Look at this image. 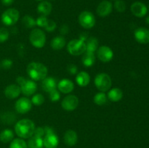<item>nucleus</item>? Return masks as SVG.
Segmentation results:
<instances>
[{
	"label": "nucleus",
	"mask_w": 149,
	"mask_h": 148,
	"mask_svg": "<svg viewBox=\"0 0 149 148\" xmlns=\"http://www.w3.org/2000/svg\"><path fill=\"white\" fill-rule=\"evenodd\" d=\"M34 130V123L31 120L27 118L18 120L15 126V131L16 134L22 139H28L31 137Z\"/></svg>",
	"instance_id": "f257e3e1"
},
{
	"label": "nucleus",
	"mask_w": 149,
	"mask_h": 148,
	"mask_svg": "<svg viewBox=\"0 0 149 148\" xmlns=\"http://www.w3.org/2000/svg\"><path fill=\"white\" fill-rule=\"evenodd\" d=\"M27 73L33 81H38L43 80L47 75V68L40 62H32L27 66Z\"/></svg>",
	"instance_id": "f03ea898"
},
{
	"label": "nucleus",
	"mask_w": 149,
	"mask_h": 148,
	"mask_svg": "<svg viewBox=\"0 0 149 148\" xmlns=\"http://www.w3.org/2000/svg\"><path fill=\"white\" fill-rule=\"evenodd\" d=\"M16 81L17 85L20 87L21 92L26 96H31L37 90V85L33 80H29L24 77H17Z\"/></svg>",
	"instance_id": "7ed1b4c3"
},
{
	"label": "nucleus",
	"mask_w": 149,
	"mask_h": 148,
	"mask_svg": "<svg viewBox=\"0 0 149 148\" xmlns=\"http://www.w3.org/2000/svg\"><path fill=\"white\" fill-rule=\"evenodd\" d=\"M86 40L80 37L79 39H73L68 42L67 45V50L74 56L82 55L86 51Z\"/></svg>",
	"instance_id": "20e7f679"
},
{
	"label": "nucleus",
	"mask_w": 149,
	"mask_h": 148,
	"mask_svg": "<svg viewBox=\"0 0 149 148\" xmlns=\"http://www.w3.org/2000/svg\"><path fill=\"white\" fill-rule=\"evenodd\" d=\"M95 85L96 88L101 92L109 91L112 85V81L110 75L105 73H98L95 78Z\"/></svg>",
	"instance_id": "39448f33"
},
{
	"label": "nucleus",
	"mask_w": 149,
	"mask_h": 148,
	"mask_svg": "<svg viewBox=\"0 0 149 148\" xmlns=\"http://www.w3.org/2000/svg\"><path fill=\"white\" fill-rule=\"evenodd\" d=\"M31 44L36 48H42L46 43V35L39 28H33L29 36Z\"/></svg>",
	"instance_id": "423d86ee"
},
{
	"label": "nucleus",
	"mask_w": 149,
	"mask_h": 148,
	"mask_svg": "<svg viewBox=\"0 0 149 148\" xmlns=\"http://www.w3.org/2000/svg\"><path fill=\"white\" fill-rule=\"evenodd\" d=\"M19 17H20V13L18 10L15 8H10L2 13L1 20L3 24L10 26L15 24L18 21Z\"/></svg>",
	"instance_id": "0eeeda50"
},
{
	"label": "nucleus",
	"mask_w": 149,
	"mask_h": 148,
	"mask_svg": "<svg viewBox=\"0 0 149 148\" xmlns=\"http://www.w3.org/2000/svg\"><path fill=\"white\" fill-rule=\"evenodd\" d=\"M79 23L84 28L90 29L95 25V17L89 11H83L79 15Z\"/></svg>",
	"instance_id": "6e6552de"
},
{
	"label": "nucleus",
	"mask_w": 149,
	"mask_h": 148,
	"mask_svg": "<svg viewBox=\"0 0 149 148\" xmlns=\"http://www.w3.org/2000/svg\"><path fill=\"white\" fill-rule=\"evenodd\" d=\"M32 102L27 97H21L18 99L15 103L16 111L20 114H25L31 110L32 107Z\"/></svg>",
	"instance_id": "1a4fd4ad"
},
{
	"label": "nucleus",
	"mask_w": 149,
	"mask_h": 148,
	"mask_svg": "<svg viewBox=\"0 0 149 148\" xmlns=\"http://www.w3.org/2000/svg\"><path fill=\"white\" fill-rule=\"evenodd\" d=\"M79 105V99L75 95H68L65 97L61 102L63 109L66 111H73Z\"/></svg>",
	"instance_id": "9d476101"
},
{
	"label": "nucleus",
	"mask_w": 149,
	"mask_h": 148,
	"mask_svg": "<svg viewBox=\"0 0 149 148\" xmlns=\"http://www.w3.org/2000/svg\"><path fill=\"white\" fill-rule=\"evenodd\" d=\"M97 55L98 59L103 62H109L113 59V52L110 47L102 46L97 49Z\"/></svg>",
	"instance_id": "9b49d317"
},
{
	"label": "nucleus",
	"mask_w": 149,
	"mask_h": 148,
	"mask_svg": "<svg viewBox=\"0 0 149 148\" xmlns=\"http://www.w3.org/2000/svg\"><path fill=\"white\" fill-rule=\"evenodd\" d=\"M135 39L138 43L146 44L149 43V29L144 27H140L134 33Z\"/></svg>",
	"instance_id": "f8f14e48"
},
{
	"label": "nucleus",
	"mask_w": 149,
	"mask_h": 148,
	"mask_svg": "<svg viewBox=\"0 0 149 148\" xmlns=\"http://www.w3.org/2000/svg\"><path fill=\"white\" fill-rule=\"evenodd\" d=\"M131 12L132 14L138 17H143L148 12V8L144 3L141 1H135L131 5Z\"/></svg>",
	"instance_id": "ddd939ff"
},
{
	"label": "nucleus",
	"mask_w": 149,
	"mask_h": 148,
	"mask_svg": "<svg viewBox=\"0 0 149 148\" xmlns=\"http://www.w3.org/2000/svg\"><path fill=\"white\" fill-rule=\"evenodd\" d=\"M113 10V4L111 1L108 0H104L102 1L100 4H98L97 7V14L100 17H104L108 16L111 13Z\"/></svg>",
	"instance_id": "4468645a"
},
{
	"label": "nucleus",
	"mask_w": 149,
	"mask_h": 148,
	"mask_svg": "<svg viewBox=\"0 0 149 148\" xmlns=\"http://www.w3.org/2000/svg\"><path fill=\"white\" fill-rule=\"evenodd\" d=\"M4 95L9 100H14L20 96L21 93V89L18 85L16 84H10L8 85L4 89Z\"/></svg>",
	"instance_id": "2eb2a0df"
},
{
	"label": "nucleus",
	"mask_w": 149,
	"mask_h": 148,
	"mask_svg": "<svg viewBox=\"0 0 149 148\" xmlns=\"http://www.w3.org/2000/svg\"><path fill=\"white\" fill-rule=\"evenodd\" d=\"M58 89L60 91H61L63 94H68L73 91L74 89V84L71 80L64 78L61 80L58 84Z\"/></svg>",
	"instance_id": "dca6fc26"
},
{
	"label": "nucleus",
	"mask_w": 149,
	"mask_h": 148,
	"mask_svg": "<svg viewBox=\"0 0 149 148\" xmlns=\"http://www.w3.org/2000/svg\"><path fill=\"white\" fill-rule=\"evenodd\" d=\"M58 143V137L55 133L46 134L43 139V145L46 148H56Z\"/></svg>",
	"instance_id": "f3484780"
},
{
	"label": "nucleus",
	"mask_w": 149,
	"mask_h": 148,
	"mask_svg": "<svg viewBox=\"0 0 149 148\" xmlns=\"http://www.w3.org/2000/svg\"><path fill=\"white\" fill-rule=\"evenodd\" d=\"M57 86H58V84H57L56 81L52 77H48V78H45V79L42 80V89L46 91V92L49 93L53 91V90L56 89Z\"/></svg>",
	"instance_id": "a211bd4d"
},
{
	"label": "nucleus",
	"mask_w": 149,
	"mask_h": 148,
	"mask_svg": "<svg viewBox=\"0 0 149 148\" xmlns=\"http://www.w3.org/2000/svg\"><path fill=\"white\" fill-rule=\"evenodd\" d=\"M78 141V136L74 130H68L64 134V142L68 146L72 147L77 144Z\"/></svg>",
	"instance_id": "6ab92c4d"
},
{
	"label": "nucleus",
	"mask_w": 149,
	"mask_h": 148,
	"mask_svg": "<svg viewBox=\"0 0 149 148\" xmlns=\"http://www.w3.org/2000/svg\"><path fill=\"white\" fill-rule=\"evenodd\" d=\"M52 10V4L47 1H42L37 6L38 13L41 15L46 16V17L50 14Z\"/></svg>",
	"instance_id": "aec40b11"
},
{
	"label": "nucleus",
	"mask_w": 149,
	"mask_h": 148,
	"mask_svg": "<svg viewBox=\"0 0 149 148\" xmlns=\"http://www.w3.org/2000/svg\"><path fill=\"white\" fill-rule=\"evenodd\" d=\"M76 81L77 84L81 87L87 86L90 81V76L85 71H81L76 77Z\"/></svg>",
	"instance_id": "412c9836"
},
{
	"label": "nucleus",
	"mask_w": 149,
	"mask_h": 148,
	"mask_svg": "<svg viewBox=\"0 0 149 148\" xmlns=\"http://www.w3.org/2000/svg\"><path fill=\"white\" fill-rule=\"evenodd\" d=\"M82 63L84 66L90 67L93 65L95 62V53L85 51L82 56Z\"/></svg>",
	"instance_id": "4be33fe9"
},
{
	"label": "nucleus",
	"mask_w": 149,
	"mask_h": 148,
	"mask_svg": "<svg viewBox=\"0 0 149 148\" xmlns=\"http://www.w3.org/2000/svg\"><path fill=\"white\" fill-rule=\"evenodd\" d=\"M86 51L90 52H95L98 48V40L95 37H90L86 40Z\"/></svg>",
	"instance_id": "5701e85b"
},
{
	"label": "nucleus",
	"mask_w": 149,
	"mask_h": 148,
	"mask_svg": "<svg viewBox=\"0 0 149 148\" xmlns=\"http://www.w3.org/2000/svg\"><path fill=\"white\" fill-rule=\"evenodd\" d=\"M123 97V92L119 88H113L108 93V98L112 102L120 101Z\"/></svg>",
	"instance_id": "b1692460"
},
{
	"label": "nucleus",
	"mask_w": 149,
	"mask_h": 148,
	"mask_svg": "<svg viewBox=\"0 0 149 148\" xmlns=\"http://www.w3.org/2000/svg\"><path fill=\"white\" fill-rule=\"evenodd\" d=\"M65 40L63 36H56L51 41L50 46L54 50H61L65 46Z\"/></svg>",
	"instance_id": "393cba45"
},
{
	"label": "nucleus",
	"mask_w": 149,
	"mask_h": 148,
	"mask_svg": "<svg viewBox=\"0 0 149 148\" xmlns=\"http://www.w3.org/2000/svg\"><path fill=\"white\" fill-rule=\"evenodd\" d=\"M14 138V133L11 129H4L0 133V141L3 143L12 142Z\"/></svg>",
	"instance_id": "a878e982"
},
{
	"label": "nucleus",
	"mask_w": 149,
	"mask_h": 148,
	"mask_svg": "<svg viewBox=\"0 0 149 148\" xmlns=\"http://www.w3.org/2000/svg\"><path fill=\"white\" fill-rule=\"evenodd\" d=\"M27 145L29 148H42L44 146L43 139L40 137L32 136L29 139Z\"/></svg>",
	"instance_id": "bb28decb"
},
{
	"label": "nucleus",
	"mask_w": 149,
	"mask_h": 148,
	"mask_svg": "<svg viewBox=\"0 0 149 148\" xmlns=\"http://www.w3.org/2000/svg\"><path fill=\"white\" fill-rule=\"evenodd\" d=\"M107 101L108 97L104 92L97 93L94 97V102L97 105H103L107 103Z\"/></svg>",
	"instance_id": "cd10ccee"
},
{
	"label": "nucleus",
	"mask_w": 149,
	"mask_h": 148,
	"mask_svg": "<svg viewBox=\"0 0 149 148\" xmlns=\"http://www.w3.org/2000/svg\"><path fill=\"white\" fill-rule=\"evenodd\" d=\"M22 23L26 28H32L36 26V20L30 15H25L22 20Z\"/></svg>",
	"instance_id": "c85d7f7f"
},
{
	"label": "nucleus",
	"mask_w": 149,
	"mask_h": 148,
	"mask_svg": "<svg viewBox=\"0 0 149 148\" xmlns=\"http://www.w3.org/2000/svg\"><path fill=\"white\" fill-rule=\"evenodd\" d=\"M10 148H28V145L23 139L17 138L12 141Z\"/></svg>",
	"instance_id": "c756f323"
},
{
	"label": "nucleus",
	"mask_w": 149,
	"mask_h": 148,
	"mask_svg": "<svg viewBox=\"0 0 149 148\" xmlns=\"http://www.w3.org/2000/svg\"><path fill=\"white\" fill-rule=\"evenodd\" d=\"M45 97L41 94H36L31 98V102L36 106H40L45 102Z\"/></svg>",
	"instance_id": "7c9ffc66"
},
{
	"label": "nucleus",
	"mask_w": 149,
	"mask_h": 148,
	"mask_svg": "<svg viewBox=\"0 0 149 148\" xmlns=\"http://www.w3.org/2000/svg\"><path fill=\"white\" fill-rule=\"evenodd\" d=\"M126 3L123 0H116L114 3V8L119 12H124L126 10Z\"/></svg>",
	"instance_id": "2f4dec72"
},
{
	"label": "nucleus",
	"mask_w": 149,
	"mask_h": 148,
	"mask_svg": "<svg viewBox=\"0 0 149 148\" xmlns=\"http://www.w3.org/2000/svg\"><path fill=\"white\" fill-rule=\"evenodd\" d=\"M10 36V32L5 28H0V43H4Z\"/></svg>",
	"instance_id": "473e14b6"
},
{
	"label": "nucleus",
	"mask_w": 149,
	"mask_h": 148,
	"mask_svg": "<svg viewBox=\"0 0 149 148\" xmlns=\"http://www.w3.org/2000/svg\"><path fill=\"white\" fill-rule=\"evenodd\" d=\"M48 19L46 16H43V15H40L36 20V26H39L41 28H45V26H47L48 23Z\"/></svg>",
	"instance_id": "72a5a7b5"
},
{
	"label": "nucleus",
	"mask_w": 149,
	"mask_h": 148,
	"mask_svg": "<svg viewBox=\"0 0 149 148\" xmlns=\"http://www.w3.org/2000/svg\"><path fill=\"white\" fill-rule=\"evenodd\" d=\"M48 94H49V100L52 102L58 101L60 100V98H61V94H60L59 91L57 90V89L53 90L52 91H51V92L48 93Z\"/></svg>",
	"instance_id": "f704fd0d"
},
{
	"label": "nucleus",
	"mask_w": 149,
	"mask_h": 148,
	"mask_svg": "<svg viewBox=\"0 0 149 148\" xmlns=\"http://www.w3.org/2000/svg\"><path fill=\"white\" fill-rule=\"evenodd\" d=\"M13 62L11 59H4L1 62L0 66H1L3 69L9 70L12 68V66H13Z\"/></svg>",
	"instance_id": "c9c22d12"
},
{
	"label": "nucleus",
	"mask_w": 149,
	"mask_h": 148,
	"mask_svg": "<svg viewBox=\"0 0 149 148\" xmlns=\"http://www.w3.org/2000/svg\"><path fill=\"white\" fill-rule=\"evenodd\" d=\"M56 23H55V21L52 20H48V23L47 24V26H45V29L47 31H53L55 28H56Z\"/></svg>",
	"instance_id": "e433bc0d"
},
{
	"label": "nucleus",
	"mask_w": 149,
	"mask_h": 148,
	"mask_svg": "<svg viewBox=\"0 0 149 148\" xmlns=\"http://www.w3.org/2000/svg\"><path fill=\"white\" fill-rule=\"evenodd\" d=\"M45 134V129H44V128H42V127H38V128H36V129H35L33 136L42 138Z\"/></svg>",
	"instance_id": "4c0bfd02"
},
{
	"label": "nucleus",
	"mask_w": 149,
	"mask_h": 148,
	"mask_svg": "<svg viewBox=\"0 0 149 148\" xmlns=\"http://www.w3.org/2000/svg\"><path fill=\"white\" fill-rule=\"evenodd\" d=\"M68 71L71 73V75H74L77 73V67L74 65H69L68 67Z\"/></svg>",
	"instance_id": "58836bf2"
},
{
	"label": "nucleus",
	"mask_w": 149,
	"mask_h": 148,
	"mask_svg": "<svg viewBox=\"0 0 149 148\" xmlns=\"http://www.w3.org/2000/svg\"><path fill=\"white\" fill-rule=\"evenodd\" d=\"M68 30V27L65 25H63V26H61V29H60V32L61 33V34H66V33Z\"/></svg>",
	"instance_id": "ea45409f"
},
{
	"label": "nucleus",
	"mask_w": 149,
	"mask_h": 148,
	"mask_svg": "<svg viewBox=\"0 0 149 148\" xmlns=\"http://www.w3.org/2000/svg\"><path fill=\"white\" fill-rule=\"evenodd\" d=\"M14 2V0H1V3L4 6H10Z\"/></svg>",
	"instance_id": "a19ab883"
},
{
	"label": "nucleus",
	"mask_w": 149,
	"mask_h": 148,
	"mask_svg": "<svg viewBox=\"0 0 149 148\" xmlns=\"http://www.w3.org/2000/svg\"><path fill=\"white\" fill-rule=\"evenodd\" d=\"M146 23H148V24H149V15L148 16V17H147V18H146Z\"/></svg>",
	"instance_id": "79ce46f5"
},
{
	"label": "nucleus",
	"mask_w": 149,
	"mask_h": 148,
	"mask_svg": "<svg viewBox=\"0 0 149 148\" xmlns=\"http://www.w3.org/2000/svg\"><path fill=\"white\" fill-rule=\"evenodd\" d=\"M36 1H43V0H36Z\"/></svg>",
	"instance_id": "37998d69"
},
{
	"label": "nucleus",
	"mask_w": 149,
	"mask_h": 148,
	"mask_svg": "<svg viewBox=\"0 0 149 148\" xmlns=\"http://www.w3.org/2000/svg\"><path fill=\"white\" fill-rule=\"evenodd\" d=\"M113 1H116V0H113Z\"/></svg>",
	"instance_id": "c03bdc74"
},
{
	"label": "nucleus",
	"mask_w": 149,
	"mask_h": 148,
	"mask_svg": "<svg viewBox=\"0 0 149 148\" xmlns=\"http://www.w3.org/2000/svg\"><path fill=\"white\" fill-rule=\"evenodd\" d=\"M0 68H1V66H0Z\"/></svg>",
	"instance_id": "a18cd8bd"
}]
</instances>
